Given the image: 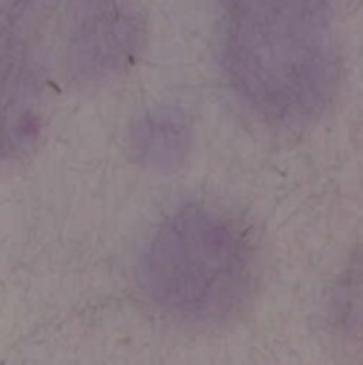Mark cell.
Returning a JSON list of instances; mask_svg holds the SVG:
<instances>
[{"label":"cell","mask_w":363,"mask_h":365,"mask_svg":"<svg viewBox=\"0 0 363 365\" xmlns=\"http://www.w3.org/2000/svg\"><path fill=\"white\" fill-rule=\"evenodd\" d=\"M221 47L232 88L272 125L312 123L338 90L336 0H223Z\"/></svg>","instance_id":"cell-1"},{"label":"cell","mask_w":363,"mask_h":365,"mask_svg":"<svg viewBox=\"0 0 363 365\" xmlns=\"http://www.w3.org/2000/svg\"><path fill=\"white\" fill-rule=\"evenodd\" d=\"M255 282V251L242 225L208 204H187L153 234L143 287L168 317L213 325L236 314Z\"/></svg>","instance_id":"cell-2"},{"label":"cell","mask_w":363,"mask_h":365,"mask_svg":"<svg viewBox=\"0 0 363 365\" xmlns=\"http://www.w3.org/2000/svg\"><path fill=\"white\" fill-rule=\"evenodd\" d=\"M0 21L45 88L113 79L143 47V24L128 0H11Z\"/></svg>","instance_id":"cell-3"},{"label":"cell","mask_w":363,"mask_h":365,"mask_svg":"<svg viewBox=\"0 0 363 365\" xmlns=\"http://www.w3.org/2000/svg\"><path fill=\"white\" fill-rule=\"evenodd\" d=\"M47 88L0 21V162L26 155L45 128Z\"/></svg>","instance_id":"cell-4"},{"label":"cell","mask_w":363,"mask_h":365,"mask_svg":"<svg viewBox=\"0 0 363 365\" xmlns=\"http://www.w3.org/2000/svg\"><path fill=\"white\" fill-rule=\"evenodd\" d=\"M189 125L179 110L147 113L132 128V149L140 164L158 173L177 170L189 151Z\"/></svg>","instance_id":"cell-5"}]
</instances>
